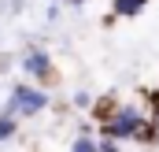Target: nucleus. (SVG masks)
<instances>
[{
	"instance_id": "10",
	"label": "nucleus",
	"mask_w": 159,
	"mask_h": 152,
	"mask_svg": "<svg viewBox=\"0 0 159 152\" xmlns=\"http://www.w3.org/2000/svg\"><path fill=\"white\" fill-rule=\"evenodd\" d=\"M74 108H93V97H89L85 89H78V93H74Z\"/></svg>"
},
{
	"instance_id": "2",
	"label": "nucleus",
	"mask_w": 159,
	"mask_h": 152,
	"mask_svg": "<svg viewBox=\"0 0 159 152\" xmlns=\"http://www.w3.org/2000/svg\"><path fill=\"white\" fill-rule=\"evenodd\" d=\"M7 108L19 112V115H37V112L48 108V93H44V89H34V85H26V82H19V85L11 89Z\"/></svg>"
},
{
	"instance_id": "8",
	"label": "nucleus",
	"mask_w": 159,
	"mask_h": 152,
	"mask_svg": "<svg viewBox=\"0 0 159 152\" xmlns=\"http://www.w3.org/2000/svg\"><path fill=\"white\" fill-rule=\"evenodd\" d=\"M144 104H148V108H144V112H148V119L159 126V89H144Z\"/></svg>"
},
{
	"instance_id": "9",
	"label": "nucleus",
	"mask_w": 159,
	"mask_h": 152,
	"mask_svg": "<svg viewBox=\"0 0 159 152\" xmlns=\"http://www.w3.org/2000/svg\"><path fill=\"white\" fill-rule=\"evenodd\" d=\"M100 152H122V141H115V137H100Z\"/></svg>"
},
{
	"instance_id": "3",
	"label": "nucleus",
	"mask_w": 159,
	"mask_h": 152,
	"mask_svg": "<svg viewBox=\"0 0 159 152\" xmlns=\"http://www.w3.org/2000/svg\"><path fill=\"white\" fill-rule=\"evenodd\" d=\"M22 71L30 78L48 82V78H52V59H48V52H44V48H30V52L22 56Z\"/></svg>"
},
{
	"instance_id": "6",
	"label": "nucleus",
	"mask_w": 159,
	"mask_h": 152,
	"mask_svg": "<svg viewBox=\"0 0 159 152\" xmlns=\"http://www.w3.org/2000/svg\"><path fill=\"white\" fill-rule=\"evenodd\" d=\"M70 152H100V141H96V137H93L89 130H81L78 137L70 141Z\"/></svg>"
},
{
	"instance_id": "1",
	"label": "nucleus",
	"mask_w": 159,
	"mask_h": 152,
	"mask_svg": "<svg viewBox=\"0 0 159 152\" xmlns=\"http://www.w3.org/2000/svg\"><path fill=\"white\" fill-rule=\"evenodd\" d=\"M148 122V112L141 104H119L111 119L100 122V137H115V141H137L141 130Z\"/></svg>"
},
{
	"instance_id": "5",
	"label": "nucleus",
	"mask_w": 159,
	"mask_h": 152,
	"mask_svg": "<svg viewBox=\"0 0 159 152\" xmlns=\"http://www.w3.org/2000/svg\"><path fill=\"white\" fill-rule=\"evenodd\" d=\"M115 108H119V100H115V97H96L89 112H93L96 122H104V119H111V115H115Z\"/></svg>"
},
{
	"instance_id": "4",
	"label": "nucleus",
	"mask_w": 159,
	"mask_h": 152,
	"mask_svg": "<svg viewBox=\"0 0 159 152\" xmlns=\"http://www.w3.org/2000/svg\"><path fill=\"white\" fill-rule=\"evenodd\" d=\"M148 7V0H111V15L115 19H137Z\"/></svg>"
},
{
	"instance_id": "11",
	"label": "nucleus",
	"mask_w": 159,
	"mask_h": 152,
	"mask_svg": "<svg viewBox=\"0 0 159 152\" xmlns=\"http://www.w3.org/2000/svg\"><path fill=\"white\" fill-rule=\"evenodd\" d=\"M59 4H74V7H81V4H89V0H59Z\"/></svg>"
},
{
	"instance_id": "7",
	"label": "nucleus",
	"mask_w": 159,
	"mask_h": 152,
	"mask_svg": "<svg viewBox=\"0 0 159 152\" xmlns=\"http://www.w3.org/2000/svg\"><path fill=\"white\" fill-rule=\"evenodd\" d=\"M15 130H19V119L11 108H4L0 112V141H7V137H15Z\"/></svg>"
}]
</instances>
